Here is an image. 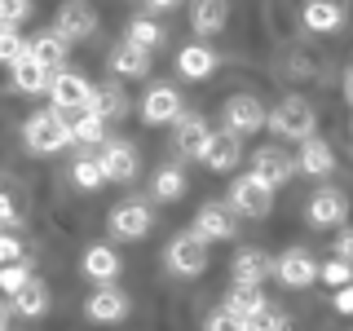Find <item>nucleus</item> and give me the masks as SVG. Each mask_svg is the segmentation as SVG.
<instances>
[{"instance_id": "nucleus-46", "label": "nucleus", "mask_w": 353, "mask_h": 331, "mask_svg": "<svg viewBox=\"0 0 353 331\" xmlns=\"http://www.w3.org/2000/svg\"><path fill=\"white\" fill-rule=\"evenodd\" d=\"M9 314H14V309H9L5 301H0V331H9Z\"/></svg>"}, {"instance_id": "nucleus-34", "label": "nucleus", "mask_w": 353, "mask_h": 331, "mask_svg": "<svg viewBox=\"0 0 353 331\" xmlns=\"http://www.w3.org/2000/svg\"><path fill=\"white\" fill-rule=\"evenodd\" d=\"M71 181L80 185V190H97V185H102V168H97V159H93V154L75 159V168H71Z\"/></svg>"}, {"instance_id": "nucleus-32", "label": "nucleus", "mask_w": 353, "mask_h": 331, "mask_svg": "<svg viewBox=\"0 0 353 331\" xmlns=\"http://www.w3.org/2000/svg\"><path fill=\"white\" fill-rule=\"evenodd\" d=\"M71 141H75V146H102V141H106V124L84 110L80 119H71Z\"/></svg>"}, {"instance_id": "nucleus-45", "label": "nucleus", "mask_w": 353, "mask_h": 331, "mask_svg": "<svg viewBox=\"0 0 353 331\" xmlns=\"http://www.w3.org/2000/svg\"><path fill=\"white\" fill-rule=\"evenodd\" d=\"M181 5V0H146V9H154V14H159V9H176Z\"/></svg>"}, {"instance_id": "nucleus-28", "label": "nucleus", "mask_w": 353, "mask_h": 331, "mask_svg": "<svg viewBox=\"0 0 353 331\" xmlns=\"http://www.w3.org/2000/svg\"><path fill=\"white\" fill-rule=\"evenodd\" d=\"M53 71H44L36 58H18L14 62V88L18 93H49Z\"/></svg>"}, {"instance_id": "nucleus-1", "label": "nucleus", "mask_w": 353, "mask_h": 331, "mask_svg": "<svg viewBox=\"0 0 353 331\" xmlns=\"http://www.w3.org/2000/svg\"><path fill=\"white\" fill-rule=\"evenodd\" d=\"M22 141L31 154H58L62 146H71V115L62 110H36L22 124Z\"/></svg>"}, {"instance_id": "nucleus-21", "label": "nucleus", "mask_w": 353, "mask_h": 331, "mask_svg": "<svg viewBox=\"0 0 353 331\" xmlns=\"http://www.w3.org/2000/svg\"><path fill=\"white\" fill-rule=\"evenodd\" d=\"M296 168L309 172V177H327L331 168H336V154H331V146L323 137H309L301 141V154H296Z\"/></svg>"}, {"instance_id": "nucleus-26", "label": "nucleus", "mask_w": 353, "mask_h": 331, "mask_svg": "<svg viewBox=\"0 0 353 331\" xmlns=\"http://www.w3.org/2000/svg\"><path fill=\"white\" fill-rule=\"evenodd\" d=\"M110 71L124 75V80H141V75H150V53L132 49V44H119V49L110 53Z\"/></svg>"}, {"instance_id": "nucleus-5", "label": "nucleus", "mask_w": 353, "mask_h": 331, "mask_svg": "<svg viewBox=\"0 0 353 331\" xmlns=\"http://www.w3.org/2000/svg\"><path fill=\"white\" fill-rule=\"evenodd\" d=\"M168 270L181 274V279H194V274L208 270V243L194 230H185V234H176L168 243Z\"/></svg>"}, {"instance_id": "nucleus-40", "label": "nucleus", "mask_w": 353, "mask_h": 331, "mask_svg": "<svg viewBox=\"0 0 353 331\" xmlns=\"http://www.w3.org/2000/svg\"><path fill=\"white\" fill-rule=\"evenodd\" d=\"M27 252H22V243L14 234H0V265H18Z\"/></svg>"}, {"instance_id": "nucleus-20", "label": "nucleus", "mask_w": 353, "mask_h": 331, "mask_svg": "<svg viewBox=\"0 0 353 331\" xmlns=\"http://www.w3.org/2000/svg\"><path fill=\"white\" fill-rule=\"evenodd\" d=\"M66 49H71V44H66L58 31H44V36L27 40V58H36L44 71H58V66L66 62Z\"/></svg>"}, {"instance_id": "nucleus-10", "label": "nucleus", "mask_w": 353, "mask_h": 331, "mask_svg": "<svg viewBox=\"0 0 353 331\" xmlns=\"http://www.w3.org/2000/svg\"><path fill=\"white\" fill-rule=\"evenodd\" d=\"M58 36L66 44H75V40H88L97 31V14H93V5L88 0H66V5L58 9Z\"/></svg>"}, {"instance_id": "nucleus-22", "label": "nucleus", "mask_w": 353, "mask_h": 331, "mask_svg": "<svg viewBox=\"0 0 353 331\" xmlns=\"http://www.w3.org/2000/svg\"><path fill=\"white\" fill-rule=\"evenodd\" d=\"M305 27L309 31H340L345 27V5L340 0H305Z\"/></svg>"}, {"instance_id": "nucleus-11", "label": "nucleus", "mask_w": 353, "mask_h": 331, "mask_svg": "<svg viewBox=\"0 0 353 331\" xmlns=\"http://www.w3.org/2000/svg\"><path fill=\"white\" fill-rule=\"evenodd\" d=\"M84 314L93 323H124L128 318V292H119L115 283H97V292L84 301Z\"/></svg>"}, {"instance_id": "nucleus-13", "label": "nucleus", "mask_w": 353, "mask_h": 331, "mask_svg": "<svg viewBox=\"0 0 353 331\" xmlns=\"http://www.w3.org/2000/svg\"><path fill=\"white\" fill-rule=\"evenodd\" d=\"M150 225H154V217L146 203H119L110 212V234L115 239H146Z\"/></svg>"}, {"instance_id": "nucleus-33", "label": "nucleus", "mask_w": 353, "mask_h": 331, "mask_svg": "<svg viewBox=\"0 0 353 331\" xmlns=\"http://www.w3.org/2000/svg\"><path fill=\"white\" fill-rule=\"evenodd\" d=\"M27 283H31V270L22 261L18 265H0V296H18Z\"/></svg>"}, {"instance_id": "nucleus-15", "label": "nucleus", "mask_w": 353, "mask_h": 331, "mask_svg": "<svg viewBox=\"0 0 353 331\" xmlns=\"http://www.w3.org/2000/svg\"><path fill=\"white\" fill-rule=\"evenodd\" d=\"M309 225H318V230H331V225H340V221L349 217V203H345V194L340 190H318L314 199H309Z\"/></svg>"}, {"instance_id": "nucleus-16", "label": "nucleus", "mask_w": 353, "mask_h": 331, "mask_svg": "<svg viewBox=\"0 0 353 331\" xmlns=\"http://www.w3.org/2000/svg\"><path fill=\"white\" fill-rule=\"evenodd\" d=\"M181 115V97H176V88L168 84H154L146 97H141V119L146 124H168V119Z\"/></svg>"}, {"instance_id": "nucleus-2", "label": "nucleus", "mask_w": 353, "mask_h": 331, "mask_svg": "<svg viewBox=\"0 0 353 331\" xmlns=\"http://www.w3.org/2000/svg\"><path fill=\"white\" fill-rule=\"evenodd\" d=\"M314 106L305 102V97H283L279 106L265 115V128L274 132V137H283V141H309L314 137Z\"/></svg>"}, {"instance_id": "nucleus-25", "label": "nucleus", "mask_w": 353, "mask_h": 331, "mask_svg": "<svg viewBox=\"0 0 353 331\" xmlns=\"http://www.w3.org/2000/svg\"><path fill=\"white\" fill-rule=\"evenodd\" d=\"M84 274L93 283H115L119 279V257L106 248V243H93V248L84 252Z\"/></svg>"}, {"instance_id": "nucleus-47", "label": "nucleus", "mask_w": 353, "mask_h": 331, "mask_svg": "<svg viewBox=\"0 0 353 331\" xmlns=\"http://www.w3.org/2000/svg\"><path fill=\"white\" fill-rule=\"evenodd\" d=\"M345 97H349V102H353V71L345 75Z\"/></svg>"}, {"instance_id": "nucleus-14", "label": "nucleus", "mask_w": 353, "mask_h": 331, "mask_svg": "<svg viewBox=\"0 0 353 331\" xmlns=\"http://www.w3.org/2000/svg\"><path fill=\"white\" fill-rule=\"evenodd\" d=\"M199 159H203L212 172H230V168H239L243 146H239V137H234L230 128H221V132H212V137H208V146H203V154H199Z\"/></svg>"}, {"instance_id": "nucleus-12", "label": "nucleus", "mask_w": 353, "mask_h": 331, "mask_svg": "<svg viewBox=\"0 0 353 331\" xmlns=\"http://www.w3.org/2000/svg\"><path fill=\"white\" fill-rule=\"evenodd\" d=\"M194 234L199 239H212V243H221V239H234L239 234V225H234V212H230V203H203L194 212Z\"/></svg>"}, {"instance_id": "nucleus-4", "label": "nucleus", "mask_w": 353, "mask_h": 331, "mask_svg": "<svg viewBox=\"0 0 353 331\" xmlns=\"http://www.w3.org/2000/svg\"><path fill=\"white\" fill-rule=\"evenodd\" d=\"M49 97H53V110H62V115H84L88 97H93V84L75 71H58L49 80Z\"/></svg>"}, {"instance_id": "nucleus-35", "label": "nucleus", "mask_w": 353, "mask_h": 331, "mask_svg": "<svg viewBox=\"0 0 353 331\" xmlns=\"http://www.w3.org/2000/svg\"><path fill=\"white\" fill-rule=\"evenodd\" d=\"M18 58H27V40L18 36V27H0V62L14 66Z\"/></svg>"}, {"instance_id": "nucleus-29", "label": "nucleus", "mask_w": 353, "mask_h": 331, "mask_svg": "<svg viewBox=\"0 0 353 331\" xmlns=\"http://www.w3.org/2000/svg\"><path fill=\"white\" fill-rule=\"evenodd\" d=\"M124 44H132V49H159L163 44V27L154 18H132L128 22V36H124Z\"/></svg>"}, {"instance_id": "nucleus-3", "label": "nucleus", "mask_w": 353, "mask_h": 331, "mask_svg": "<svg viewBox=\"0 0 353 331\" xmlns=\"http://www.w3.org/2000/svg\"><path fill=\"white\" fill-rule=\"evenodd\" d=\"M225 203H230V212H234V217H270L274 212V190H270V185H261L256 181V177H239V181L234 185H230V199H225Z\"/></svg>"}, {"instance_id": "nucleus-18", "label": "nucleus", "mask_w": 353, "mask_h": 331, "mask_svg": "<svg viewBox=\"0 0 353 331\" xmlns=\"http://www.w3.org/2000/svg\"><path fill=\"white\" fill-rule=\"evenodd\" d=\"M124 110H128V97H124L119 84H102V88H93V97H88V115H97L102 124L124 119Z\"/></svg>"}, {"instance_id": "nucleus-9", "label": "nucleus", "mask_w": 353, "mask_h": 331, "mask_svg": "<svg viewBox=\"0 0 353 331\" xmlns=\"http://www.w3.org/2000/svg\"><path fill=\"white\" fill-rule=\"evenodd\" d=\"M296 172V159L292 154H283L279 146H261L256 154H252V177H256L261 185H270V190H279V185L292 181Z\"/></svg>"}, {"instance_id": "nucleus-7", "label": "nucleus", "mask_w": 353, "mask_h": 331, "mask_svg": "<svg viewBox=\"0 0 353 331\" xmlns=\"http://www.w3.org/2000/svg\"><path fill=\"white\" fill-rule=\"evenodd\" d=\"M93 159L102 168V181H132L137 177V150H132V141H102Z\"/></svg>"}, {"instance_id": "nucleus-43", "label": "nucleus", "mask_w": 353, "mask_h": 331, "mask_svg": "<svg viewBox=\"0 0 353 331\" xmlns=\"http://www.w3.org/2000/svg\"><path fill=\"white\" fill-rule=\"evenodd\" d=\"M336 257L353 265V234H340V239H336Z\"/></svg>"}, {"instance_id": "nucleus-44", "label": "nucleus", "mask_w": 353, "mask_h": 331, "mask_svg": "<svg viewBox=\"0 0 353 331\" xmlns=\"http://www.w3.org/2000/svg\"><path fill=\"white\" fill-rule=\"evenodd\" d=\"M274 331H301V327H296L292 314H279V318H274Z\"/></svg>"}, {"instance_id": "nucleus-23", "label": "nucleus", "mask_w": 353, "mask_h": 331, "mask_svg": "<svg viewBox=\"0 0 353 331\" xmlns=\"http://www.w3.org/2000/svg\"><path fill=\"white\" fill-rule=\"evenodd\" d=\"M270 257H265L261 248H243L234 257V283H248V287H261L265 279H270Z\"/></svg>"}, {"instance_id": "nucleus-24", "label": "nucleus", "mask_w": 353, "mask_h": 331, "mask_svg": "<svg viewBox=\"0 0 353 331\" xmlns=\"http://www.w3.org/2000/svg\"><path fill=\"white\" fill-rule=\"evenodd\" d=\"M208 124L199 115H181V124H176V150L185 154V159H199L203 154V146H208Z\"/></svg>"}, {"instance_id": "nucleus-31", "label": "nucleus", "mask_w": 353, "mask_h": 331, "mask_svg": "<svg viewBox=\"0 0 353 331\" xmlns=\"http://www.w3.org/2000/svg\"><path fill=\"white\" fill-rule=\"evenodd\" d=\"M150 190H154V199H163V203H172V199H181L185 194V172L181 168H159L154 172V181H150Z\"/></svg>"}, {"instance_id": "nucleus-41", "label": "nucleus", "mask_w": 353, "mask_h": 331, "mask_svg": "<svg viewBox=\"0 0 353 331\" xmlns=\"http://www.w3.org/2000/svg\"><path fill=\"white\" fill-rule=\"evenodd\" d=\"M18 203H14V194L9 190H0V225H18Z\"/></svg>"}, {"instance_id": "nucleus-6", "label": "nucleus", "mask_w": 353, "mask_h": 331, "mask_svg": "<svg viewBox=\"0 0 353 331\" xmlns=\"http://www.w3.org/2000/svg\"><path fill=\"white\" fill-rule=\"evenodd\" d=\"M270 274L283 287H309V283L318 279V261H314V252H309V248H287L283 257L270 265Z\"/></svg>"}, {"instance_id": "nucleus-8", "label": "nucleus", "mask_w": 353, "mask_h": 331, "mask_svg": "<svg viewBox=\"0 0 353 331\" xmlns=\"http://www.w3.org/2000/svg\"><path fill=\"white\" fill-rule=\"evenodd\" d=\"M221 119H225V128L234 132V137H248V132L265 128V106L252 93H234L225 102V110H221Z\"/></svg>"}, {"instance_id": "nucleus-27", "label": "nucleus", "mask_w": 353, "mask_h": 331, "mask_svg": "<svg viewBox=\"0 0 353 331\" xmlns=\"http://www.w3.org/2000/svg\"><path fill=\"white\" fill-rule=\"evenodd\" d=\"M9 309H14V314H22V318H40V314H49V287H44L40 279H31L18 296H9Z\"/></svg>"}, {"instance_id": "nucleus-38", "label": "nucleus", "mask_w": 353, "mask_h": 331, "mask_svg": "<svg viewBox=\"0 0 353 331\" xmlns=\"http://www.w3.org/2000/svg\"><path fill=\"white\" fill-rule=\"evenodd\" d=\"M31 14V0H0V27H18Z\"/></svg>"}, {"instance_id": "nucleus-30", "label": "nucleus", "mask_w": 353, "mask_h": 331, "mask_svg": "<svg viewBox=\"0 0 353 331\" xmlns=\"http://www.w3.org/2000/svg\"><path fill=\"white\" fill-rule=\"evenodd\" d=\"M265 305V296H261V287H248V283H234L225 292V309L230 314H239V318H248V314H256V309Z\"/></svg>"}, {"instance_id": "nucleus-39", "label": "nucleus", "mask_w": 353, "mask_h": 331, "mask_svg": "<svg viewBox=\"0 0 353 331\" xmlns=\"http://www.w3.org/2000/svg\"><path fill=\"white\" fill-rule=\"evenodd\" d=\"M274 318H279V309L261 305L256 314H248V318H243V327H248V331H274Z\"/></svg>"}, {"instance_id": "nucleus-17", "label": "nucleus", "mask_w": 353, "mask_h": 331, "mask_svg": "<svg viewBox=\"0 0 353 331\" xmlns=\"http://www.w3.org/2000/svg\"><path fill=\"white\" fill-rule=\"evenodd\" d=\"M230 22V0H194L190 5V27L199 36H216Z\"/></svg>"}, {"instance_id": "nucleus-37", "label": "nucleus", "mask_w": 353, "mask_h": 331, "mask_svg": "<svg viewBox=\"0 0 353 331\" xmlns=\"http://www.w3.org/2000/svg\"><path fill=\"white\" fill-rule=\"evenodd\" d=\"M203 331H248V327H243V318H239V314H230V309L221 305L216 314H208V323H203Z\"/></svg>"}, {"instance_id": "nucleus-19", "label": "nucleus", "mask_w": 353, "mask_h": 331, "mask_svg": "<svg viewBox=\"0 0 353 331\" xmlns=\"http://www.w3.org/2000/svg\"><path fill=\"white\" fill-rule=\"evenodd\" d=\"M176 71H181L185 80H208V75L216 71V53L208 49V44H185V49L176 53Z\"/></svg>"}, {"instance_id": "nucleus-36", "label": "nucleus", "mask_w": 353, "mask_h": 331, "mask_svg": "<svg viewBox=\"0 0 353 331\" xmlns=\"http://www.w3.org/2000/svg\"><path fill=\"white\" fill-rule=\"evenodd\" d=\"M318 279H327L331 287H345V283H353V265L349 261H327V265H318Z\"/></svg>"}, {"instance_id": "nucleus-42", "label": "nucleus", "mask_w": 353, "mask_h": 331, "mask_svg": "<svg viewBox=\"0 0 353 331\" xmlns=\"http://www.w3.org/2000/svg\"><path fill=\"white\" fill-rule=\"evenodd\" d=\"M331 305H336V314H353V283L336 287V296H331Z\"/></svg>"}]
</instances>
